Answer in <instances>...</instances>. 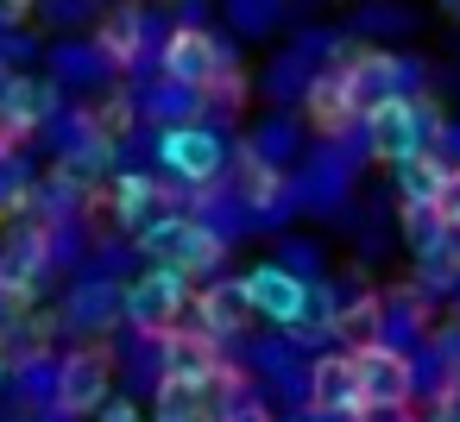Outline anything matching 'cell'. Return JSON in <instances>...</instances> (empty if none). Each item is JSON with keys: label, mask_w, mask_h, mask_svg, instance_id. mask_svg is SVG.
I'll use <instances>...</instances> for the list:
<instances>
[{"label": "cell", "mask_w": 460, "mask_h": 422, "mask_svg": "<svg viewBox=\"0 0 460 422\" xmlns=\"http://www.w3.org/2000/svg\"><path fill=\"white\" fill-rule=\"evenodd\" d=\"M391 171H397L403 208H435V196H441V183H447V164H441L435 152H410V158H397Z\"/></svg>", "instance_id": "cell-15"}, {"label": "cell", "mask_w": 460, "mask_h": 422, "mask_svg": "<svg viewBox=\"0 0 460 422\" xmlns=\"http://www.w3.org/2000/svg\"><path fill=\"white\" fill-rule=\"evenodd\" d=\"M353 372H359V397H366V409H403L410 391H416L410 359H403L397 347H385V340L353 347Z\"/></svg>", "instance_id": "cell-5"}, {"label": "cell", "mask_w": 460, "mask_h": 422, "mask_svg": "<svg viewBox=\"0 0 460 422\" xmlns=\"http://www.w3.org/2000/svg\"><path fill=\"white\" fill-rule=\"evenodd\" d=\"M441 353H447V372L460 378V328H447V334H441Z\"/></svg>", "instance_id": "cell-23"}, {"label": "cell", "mask_w": 460, "mask_h": 422, "mask_svg": "<svg viewBox=\"0 0 460 422\" xmlns=\"http://www.w3.org/2000/svg\"><path fill=\"white\" fill-rule=\"evenodd\" d=\"M102 422H146L133 403H102Z\"/></svg>", "instance_id": "cell-22"}, {"label": "cell", "mask_w": 460, "mask_h": 422, "mask_svg": "<svg viewBox=\"0 0 460 422\" xmlns=\"http://www.w3.org/2000/svg\"><path fill=\"white\" fill-rule=\"evenodd\" d=\"M190 309H196V328H202V334H215V340L240 334V328H246V315H252L246 284H208V290H202Z\"/></svg>", "instance_id": "cell-12"}, {"label": "cell", "mask_w": 460, "mask_h": 422, "mask_svg": "<svg viewBox=\"0 0 460 422\" xmlns=\"http://www.w3.org/2000/svg\"><path fill=\"white\" fill-rule=\"evenodd\" d=\"M95 45L108 51V64H114V70H133V64H139V45H146V20H139V7L108 13V20H102V32H95Z\"/></svg>", "instance_id": "cell-16"}, {"label": "cell", "mask_w": 460, "mask_h": 422, "mask_svg": "<svg viewBox=\"0 0 460 422\" xmlns=\"http://www.w3.org/2000/svg\"><path fill=\"white\" fill-rule=\"evenodd\" d=\"M240 196H246L252 208H271V202H278V171H271L259 152L240 158Z\"/></svg>", "instance_id": "cell-18"}, {"label": "cell", "mask_w": 460, "mask_h": 422, "mask_svg": "<svg viewBox=\"0 0 460 422\" xmlns=\"http://www.w3.org/2000/svg\"><path fill=\"white\" fill-rule=\"evenodd\" d=\"M353 114H359V101H353L347 70H322V76L309 83V120H315V133H341Z\"/></svg>", "instance_id": "cell-13"}, {"label": "cell", "mask_w": 460, "mask_h": 422, "mask_svg": "<svg viewBox=\"0 0 460 422\" xmlns=\"http://www.w3.org/2000/svg\"><path fill=\"white\" fill-rule=\"evenodd\" d=\"M240 284H246L252 315H265V321H278V328L303 321V309H309V284H303L296 271H284V265H252Z\"/></svg>", "instance_id": "cell-8"}, {"label": "cell", "mask_w": 460, "mask_h": 422, "mask_svg": "<svg viewBox=\"0 0 460 422\" xmlns=\"http://www.w3.org/2000/svg\"><path fill=\"white\" fill-rule=\"evenodd\" d=\"M45 277V233H13L0 252V290L7 296H32Z\"/></svg>", "instance_id": "cell-14"}, {"label": "cell", "mask_w": 460, "mask_h": 422, "mask_svg": "<svg viewBox=\"0 0 460 422\" xmlns=\"http://www.w3.org/2000/svg\"><path fill=\"white\" fill-rule=\"evenodd\" d=\"M435 215H441L447 233H460V171H447V183H441V196H435Z\"/></svg>", "instance_id": "cell-20"}, {"label": "cell", "mask_w": 460, "mask_h": 422, "mask_svg": "<svg viewBox=\"0 0 460 422\" xmlns=\"http://www.w3.org/2000/svg\"><path fill=\"white\" fill-rule=\"evenodd\" d=\"M120 309H127L133 328H146V334H171L177 315L190 309V271H183V265H152L146 277H133V284L120 290Z\"/></svg>", "instance_id": "cell-1"}, {"label": "cell", "mask_w": 460, "mask_h": 422, "mask_svg": "<svg viewBox=\"0 0 460 422\" xmlns=\"http://www.w3.org/2000/svg\"><path fill=\"white\" fill-rule=\"evenodd\" d=\"M32 13V0H0V26H20Z\"/></svg>", "instance_id": "cell-21"}, {"label": "cell", "mask_w": 460, "mask_h": 422, "mask_svg": "<svg viewBox=\"0 0 460 422\" xmlns=\"http://www.w3.org/2000/svg\"><path fill=\"white\" fill-rule=\"evenodd\" d=\"M403 76H410V70H403L397 57H385V51H359V57L347 64V83H353V101H359V114H372L378 101L403 95V89H397Z\"/></svg>", "instance_id": "cell-11"}, {"label": "cell", "mask_w": 460, "mask_h": 422, "mask_svg": "<svg viewBox=\"0 0 460 422\" xmlns=\"http://www.w3.org/2000/svg\"><path fill=\"white\" fill-rule=\"evenodd\" d=\"M309 403H315L322 416H359V409H366V397H359V372H353V353H328V359H315V372H309Z\"/></svg>", "instance_id": "cell-10"}, {"label": "cell", "mask_w": 460, "mask_h": 422, "mask_svg": "<svg viewBox=\"0 0 460 422\" xmlns=\"http://www.w3.org/2000/svg\"><path fill=\"white\" fill-rule=\"evenodd\" d=\"M108 384H114V359H108V347H83V353H70L64 372H58V409H64V416H89V409H102V403H108Z\"/></svg>", "instance_id": "cell-7"}, {"label": "cell", "mask_w": 460, "mask_h": 422, "mask_svg": "<svg viewBox=\"0 0 460 422\" xmlns=\"http://www.w3.org/2000/svg\"><path fill=\"white\" fill-rule=\"evenodd\" d=\"M378 321H385V309H378V296H359V303H347V309L334 315V334H347L353 347H366V340L378 334Z\"/></svg>", "instance_id": "cell-19"}, {"label": "cell", "mask_w": 460, "mask_h": 422, "mask_svg": "<svg viewBox=\"0 0 460 422\" xmlns=\"http://www.w3.org/2000/svg\"><path fill=\"white\" fill-rule=\"evenodd\" d=\"M158 64H164V83H171V89H196V95L227 76V51H221L215 32H202V26H177V32L164 39Z\"/></svg>", "instance_id": "cell-2"}, {"label": "cell", "mask_w": 460, "mask_h": 422, "mask_svg": "<svg viewBox=\"0 0 460 422\" xmlns=\"http://www.w3.org/2000/svg\"><path fill=\"white\" fill-rule=\"evenodd\" d=\"M366 133H372V152H378L385 164H397V158H410V152H429L435 114L416 108L410 95H391V101H378V108L366 114Z\"/></svg>", "instance_id": "cell-4"}, {"label": "cell", "mask_w": 460, "mask_h": 422, "mask_svg": "<svg viewBox=\"0 0 460 422\" xmlns=\"http://www.w3.org/2000/svg\"><path fill=\"white\" fill-rule=\"evenodd\" d=\"M152 202H158V183H152V177H139V171L114 177V221H120L127 233H146V215H152Z\"/></svg>", "instance_id": "cell-17"}, {"label": "cell", "mask_w": 460, "mask_h": 422, "mask_svg": "<svg viewBox=\"0 0 460 422\" xmlns=\"http://www.w3.org/2000/svg\"><path fill=\"white\" fill-rule=\"evenodd\" d=\"M139 240H146V252H152L158 265H183L190 277H202V271L221 265V233L202 227V221H183V215H164V221L146 227Z\"/></svg>", "instance_id": "cell-3"}, {"label": "cell", "mask_w": 460, "mask_h": 422, "mask_svg": "<svg viewBox=\"0 0 460 422\" xmlns=\"http://www.w3.org/2000/svg\"><path fill=\"white\" fill-rule=\"evenodd\" d=\"M158 158H164V171L171 177H183V183H215L221 177V164H227V145H221V133L215 127H164L158 133Z\"/></svg>", "instance_id": "cell-6"}, {"label": "cell", "mask_w": 460, "mask_h": 422, "mask_svg": "<svg viewBox=\"0 0 460 422\" xmlns=\"http://www.w3.org/2000/svg\"><path fill=\"white\" fill-rule=\"evenodd\" d=\"M158 340H164V378H183V384H202V391L221 384L227 365H221V340H215V334H202V328H196V334H177V328H171V334H158Z\"/></svg>", "instance_id": "cell-9"}]
</instances>
